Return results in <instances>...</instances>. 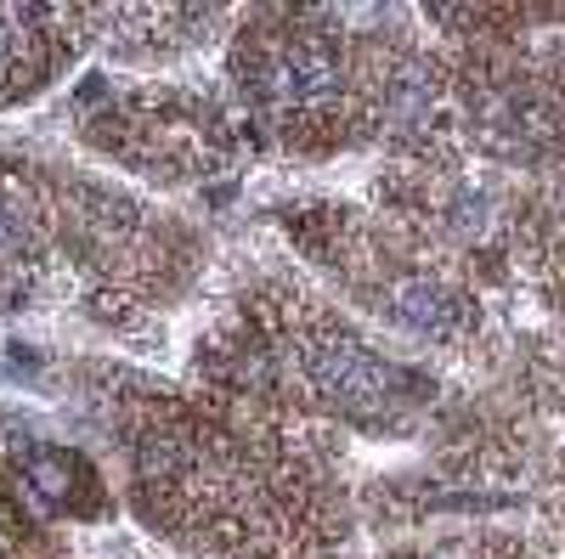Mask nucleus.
Returning <instances> with one entry per match:
<instances>
[{
  "label": "nucleus",
  "instance_id": "7ed1b4c3",
  "mask_svg": "<svg viewBox=\"0 0 565 559\" xmlns=\"http://www.w3.org/2000/svg\"><path fill=\"white\" fill-rule=\"evenodd\" d=\"M391 316L402 322V329L424 334V340H447V334H458L463 305L441 283H430V277H413V283L391 289Z\"/></svg>",
  "mask_w": 565,
  "mask_h": 559
},
{
  "label": "nucleus",
  "instance_id": "0eeeda50",
  "mask_svg": "<svg viewBox=\"0 0 565 559\" xmlns=\"http://www.w3.org/2000/svg\"><path fill=\"white\" fill-rule=\"evenodd\" d=\"M0 559H7V553H0Z\"/></svg>",
  "mask_w": 565,
  "mask_h": 559
},
{
  "label": "nucleus",
  "instance_id": "20e7f679",
  "mask_svg": "<svg viewBox=\"0 0 565 559\" xmlns=\"http://www.w3.org/2000/svg\"><path fill=\"white\" fill-rule=\"evenodd\" d=\"M74 475V458H63V452H29V486L45 497V503H63L68 497V481Z\"/></svg>",
  "mask_w": 565,
  "mask_h": 559
},
{
  "label": "nucleus",
  "instance_id": "423d86ee",
  "mask_svg": "<svg viewBox=\"0 0 565 559\" xmlns=\"http://www.w3.org/2000/svg\"><path fill=\"white\" fill-rule=\"evenodd\" d=\"M18 244H23V226H18V215H12L7 204H0V260H12Z\"/></svg>",
  "mask_w": 565,
  "mask_h": 559
},
{
  "label": "nucleus",
  "instance_id": "f03ea898",
  "mask_svg": "<svg viewBox=\"0 0 565 559\" xmlns=\"http://www.w3.org/2000/svg\"><path fill=\"white\" fill-rule=\"evenodd\" d=\"M340 85V63L322 52V45H289L282 57H271L266 68V90L282 103H317Z\"/></svg>",
  "mask_w": 565,
  "mask_h": 559
},
{
  "label": "nucleus",
  "instance_id": "f257e3e1",
  "mask_svg": "<svg viewBox=\"0 0 565 559\" xmlns=\"http://www.w3.org/2000/svg\"><path fill=\"white\" fill-rule=\"evenodd\" d=\"M306 373H311V385L328 396V401H340L351 412H380L396 401V385H402V373L385 367L380 356H367L356 340H322L311 356H306Z\"/></svg>",
  "mask_w": 565,
  "mask_h": 559
},
{
  "label": "nucleus",
  "instance_id": "39448f33",
  "mask_svg": "<svg viewBox=\"0 0 565 559\" xmlns=\"http://www.w3.org/2000/svg\"><path fill=\"white\" fill-rule=\"evenodd\" d=\"M12 74H18V29L0 18V85H7Z\"/></svg>",
  "mask_w": 565,
  "mask_h": 559
}]
</instances>
